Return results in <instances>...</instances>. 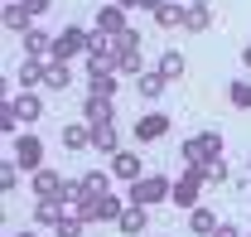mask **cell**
Wrapping results in <instances>:
<instances>
[{"label":"cell","mask_w":251,"mask_h":237,"mask_svg":"<svg viewBox=\"0 0 251 237\" xmlns=\"http://www.w3.org/2000/svg\"><path fill=\"white\" fill-rule=\"evenodd\" d=\"M87 49H92V34L82 30V25H68V30L53 34V59H58V63L87 59Z\"/></svg>","instance_id":"6da1fadb"},{"label":"cell","mask_w":251,"mask_h":237,"mask_svg":"<svg viewBox=\"0 0 251 237\" xmlns=\"http://www.w3.org/2000/svg\"><path fill=\"white\" fill-rule=\"evenodd\" d=\"M169 194H174V179H169V175H145V179H135V184H130V194H126V199H130V204L155 208V204H164Z\"/></svg>","instance_id":"7a4b0ae2"},{"label":"cell","mask_w":251,"mask_h":237,"mask_svg":"<svg viewBox=\"0 0 251 237\" xmlns=\"http://www.w3.org/2000/svg\"><path fill=\"white\" fill-rule=\"evenodd\" d=\"M203 170L198 165H184V175L174 179V194H169V204H179V208H198V199H203Z\"/></svg>","instance_id":"3957f363"},{"label":"cell","mask_w":251,"mask_h":237,"mask_svg":"<svg viewBox=\"0 0 251 237\" xmlns=\"http://www.w3.org/2000/svg\"><path fill=\"white\" fill-rule=\"evenodd\" d=\"M179 155H184V165H203V160L222 155V136L218 131H198V136H188L184 146H179Z\"/></svg>","instance_id":"277c9868"},{"label":"cell","mask_w":251,"mask_h":237,"mask_svg":"<svg viewBox=\"0 0 251 237\" xmlns=\"http://www.w3.org/2000/svg\"><path fill=\"white\" fill-rule=\"evenodd\" d=\"M116 59H121V34H101V30H92L87 68H116Z\"/></svg>","instance_id":"5b68a950"},{"label":"cell","mask_w":251,"mask_h":237,"mask_svg":"<svg viewBox=\"0 0 251 237\" xmlns=\"http://www.w3.org/2000/svg\"><path fill=\"white\" fill-rule=\"evenodd\" d=\"M34 194H39V199H58V204H68V199L77 194V184H68V179L53 175V170H34Z\"/></svg>","instance_id":"8992f818"},{"label":"cell","mask_w":251,"mask_h":237,"mask_svg":"<svg viewBox=\"0 0 251 237\" xmlns=\"http://www.w3.org/2000/svg\"><path fill=\"white\" fill-rule=\"evenodd\" d=\"M15 165H20V170H44V141H39V136H29V131H20V136H15Z\"/></svg>","instance_id":"52a82bcc"},{"label":"cell","mask_w":251,"mask_h":237,"mask_svg":"<svg viewBox=\"0 0 251 237\" xmlns=\"http://www.w3.org/2000/svg\"><path fill=\"white\" fill-rule=\"evenodd\" d=\"M164 136H169V117H164V112H145V117H135V141H140V146L164 141Z\"/></svg>","instance_id":"ba28073f"},{"label":"cell","mask_w":251,"mask_h":237,"mask_svg":"<svg viewBox=\"0 0 251 237\" xmlns=\"http://www.w3.org/2000/svg\"><path fill=\"white\" fill-rule=\"evenodd\" d=\"M121 73L116 68H87V97H116Z\"/></svg>","instance_id":"9c48e42d"},{"label":"cell","mask_w":251,"mask_h":237,"mask_svg":"<svg viewBox=\"0 0 251 237\" xmlns=\"http://www.w3.org/2000/svg\"><path fill=\"white\" fill-rule=\"evenodd\" d=\"M111 175L116 179H126V184H135V179H145V165H140V155H135V150H116V155H111Z\"/></svg>","instance_id":"30bf717a"},{"label":"cell","mask_w":251,"mask_h":237,"mask_svg":"<svg viewBox=\"0 0 251 237\" xmlns=\"http://www.w3.org/2000/svg\"><path fill=\"white\" fill-rule=\"evenodd\" d=\"M44 78H49V59H25V63H20V73H15L20 92H39V88H44Z\"/></svg>","instance_id":"8fae6325"},{"label":"cell","mask_w":251,"mask_h":237,"mask_svg":"<svg viewBox=\"0 0 251 237\" xmlns=\"http://www.w3.org/2000/svg\"><path fill=\"white\" fill-rule=\"evenodd\" d=\"M0 25H5V34H29V30H34V15L20 5V0H5V10H0Z\"/></svg>","instance_id":"7c38bea8"},{"label":"cell","mask_w":251,"mask_h":237,"mask_svg":"<svg viewBox=\"0 0 251 237\" xmlns=\"http://www.w3.org/2000/svg\"><path fill=\"white\" fill-rule=\"evenodd\" d=\"M10 112L20 117V126H34V121L44 117V97L39 92H20V97H10Z\"/></svg>","instance_id":"4fadbf2b"},{"label":"cell","mask_w":251,"mask_h":237,"mask_svg":"<svg viewBox=\"0 0 251 237\" xmlns=\"http://www.w3.org/2000/svg\"><path fill=\"white\" fill-rule=\"evenodd\" d=\"M116 228H121L126 237H140L145 228H150V208L145 204H126V213L116 218Z\"/></svg>","instance_id":"5bb4252c"},{"label":"cell","mask_w":251,"mask_h":237,"mask_svg":"<svg viewBox=\"0 0 251 237\" xmlns=\"http://www.w3.org/2000/svg\"><path fill=\"white\" fill-rule=\"evenodd\" d=\"M82 121H87V126H111V121H116L111 97H87V102H82Z\"/></svg>","instance_id":"9a60e30c"},{"label":"cell","mask_w":251,"mask_h":237,"mask_svg":"<svg viewBox=\"0 0 251 237\" xmlns=\"http://www.w3.org/2000/svg\"><path fill=\"white\" fill-rule=\"evenodd\" d=\"M126 204L130 199H121V194H101V199H92V223H116L126 213Z\"/></svg>","instance_id":"2e32d148"},{"label":"cell","mask_w":251,"mask_h":237,"mask_svg":"<svg viewBox=\"0 0 251 237\" xmlns=\"http://www.w3.org/2000/svg\"><path fill=\"white\" fill-rule=\"evenodd\" d=\"M97 30L101 34H126L130 30V25H126V5H116V0L101 5V10H97Z\"/></svg>","instance_id":"e0dca14e"},{"label":"cell","mask_w":251,"mask_h":237,"mask_svg":"<svg viewBox=\"0 0 251 237\" xmlns=\"http://www.w3.org/2000/svg\"><path fill=\"white\" fill-rule=\"evenodd\" d=\"M218 223H222V218H218V213H213L208 204L188 208V233H198V237H213V233H218Z\"/></svg>","instance_id":"ac0fdd59"},{"label":"cell","mask_w":251,"mask_h":237,"mask_svg":"<svg viewBox=\"0 0 251 237\" xmlns=\"http://www.w3.org/2000/svg\"><path fill=\"white\" fill-rule=\"evenodd\" d=\"M111 170H87V175L77 179V194H87V199H101V194H106V189H111Z\"/></svg>","instance_id":"d6986e66"},{"label":"cell","mask_w":251,"mask_h":237,"mask_svg":"<svg viewBox=\"0 0 251 237\" xmlns=\"http://www.w3.org/2000/svg\"><path fill=\"white\" fill-rule=\"evenodd\" d=\"M150 15H155V25H159V30H174V25H184L188 5H179V0H159Z\"/></svg>","instance_id":"ffe728a7"},{"label":"cell","mask_w":251,"mask_h":237,"mask_svg":"<svg viewBox=\"0 0 251 237\" xmlns=\"http://www.w3.org/2000/svg\"><path fill=\"white\" fill-rule=\"evenodd\" d=\"M20 39H25V54H29V59H53V39H49V30L34 25V30L20 34Z\"/></svg>","instance_id":"44dd1931"},{"label":"cell","mask_w":251,"mask_h":237,"mask_svg":"<svg viewBox=\"0 0 251 237\" xmlns=\"http://www.w3.org/2000/svg\"><path fill=\"white\" fill-rule=\"evenodd\" d=\"M164 83H169V78H164L159 68H145V73L135 78V92H140L145 102H155V97H164Z\"/></svg>","instance_id":"7402d4cb"},{"label":"cell","mask_w":251,"mask_h":237,"mask_svg":"<svg viewBox=\"0 0 251 237\" xmlns=\"http://www.w3.org/2000/svg\"><path fill=\"white\" fill-rule=\"evenodd\" d=\"M63 146L68 150H92V126L87 121H68L63 126Z\"/></svg>","instance_id":"603a6c76"},{"label":"cell","mask_w":251,"mask_h":237,"mask_svg":"<svg viewBox=\"0 0 251 237\" xmlns=\"http://www.w3.org/2000/svg\"><path fill=\"white\" fill-rule=\"evenodd\" d=\"M92 150H101V155H116V150H121L116 121H111V126H92Z\"/></svg>","instance_id":"cb8c5ba5"},{"label":"cell","mask_w":251,"mask_h":237,"mask_svg":"<svg viewBox=\"0 0 251 237\" xmlns=\"http://www.w3.org/2000/svg\"><path fill=\"white\" fill-rule=\"evenodd\" d=\"M44 88H49V92H68V88H73V68L58 63V59H49V78H44Z\"/></svg>","instance_id":"d4e9b609"},{"label":"cell","mask_w":251,"mask_h":237,"mask_svg":"<svg viewBox=\"0 0 251 237\" xmlns=\"http://www.w3.org/2000/svg\"><path fill=\"white\" fill-rule=\"evenodd\" d=\"M155 68L169 78V83H174V78H184V54H179V49H164V54L155 59Z\"/></svg>","instance_id":"484cf974"},{"label":"cell","mask_w":251,"mask_h":237,"mask_svg":"<svg viewBox=\"0 0 251 237\" xmlns=\"http://www.w3.org/2000/svg\"><path fill=\"white\" fill-rule=\"evenodd\" d=\"M116 73H121V78H140V73H145V59H140V49H121V59H116Z\"/></svg>","instance_id":"4316f807"},{"label":"cell","mask_w":251,"mask_h":237,"mask_svg":"<svg viewBox=\"0 0 251 237\" xmlns=\"http://www.w3.org/2000/svg\"><path fill=\"white\" fill-rule=\"evenodd\" d=\"M208 25H213V10H208V5H188V15H184V30H188V34H203Z\"/></svg>","instance_id":"83f0119b"},{"label":"cell","mask_w":251,"mask_h":237,"mask_svg":"<svg viewBox=\"0 0 251 237\" xmlns=\"http://www.w3.org/2000/svg\"><path fill=\"white\" fill-rule=\"evenodd\" d=\"M227 97H232V107H242V112H251V78H237V83L227 88Z\"/></svg>","instance_id":"f1b7e54d"},{"label":"cell","mask_w":251,"mask_h":237,"mask_svg":"<svg viewBox=\"0 0 251 237\" xmlns=\"http://www.w3.org/2000/svg\"><path fill=\"white\" fill-rule=\"evenodd\" d=\"M198 170H203V179H208V184H222V179H227V160H222V155H213V160H203Z\"/></svg>","instance_id":"f546056e"},{"label":"cell","mask_w":251,"mask_h":237,"mask_svg":"<svg viewBox=\"0 0 251 237\" xmlns=\"http://www.w3.org/2000/svg\"><path fill=\"white\" fill-rule=\"evenodd\" d=\"M15 184H20V165H15V160H5V165H0V189H5V194H15Z\"/></svg>","instance_id":"4dcf8cb0"},{"label":"cell","mask_w":251,"mask_h":237,"mask_svg":"<svg viewBox=\"0 0 251 237\" xmlns=\"http://www.w3.org/2000/svg\"><path fill=\"white\" fill-rule=\"evenodd\" d=\"M20 5H25V10H29V15H44V10H49V5H53V0H20Z\"/></svg>","instance_id":"1f68e13d"},{"label":"cell","mask_w":251,"mask_h":237,"mask_svg":"<svg viewBox=\"0 0 251 237\" xmlns=\"http://www.w3.org/2000/svg\"><path fill=\"white\" fill-rule=\"evenodd\" d=\"M213 237H242V228H237V223H218V233Z\"/></svg>","instance_id":"d6a6232c"},{"label":"cell","mask_w":251,"mask_h":237,"mask_svg":"<svg viewBox=\"0 0 251 237\" xmlns=\"http://www.w3.org/2000/svg\"><path fill=\"white\" fill-rule=\"evenodd\" d=\"M242 63H247V68H251V44H247V49H242Z\"/></svg>","instance_id":"836d02e7"},{"label":"cell","mask_w":251,"mask_h":237,"mask_svg":"<svg viewBox=\"0 0 251 237\" xmlns=\"http://www.w3.org/2000/svg\"><path fill=\"white\" fill-rule=\"evenodd\" d=\"M10 237H39V233H10Z\"/></svg>","instance_id":"e575fe53"},{"label":"cell","mask_w":251,"mask_h":237,"mask_svg":"<svg viewBox=\"0 0 251 237\" xmlns=\"http://www.w3.org/2000/svg\"><path fill=\"white\" fill-rule=\"evenodd\" d=\"M188 5H208V0H188Z\"/></svg>","instance_id":"d590c367"},{"label":"cell","mask_w":251,"mask_h":237,"mask_svg":"<svg viewBox=\"0 0 251 237\" xmlns=\"http://www.w3.org/2000/svg\"><path fill=\"white\" fill-rule=\"evenodd\" d=\"M247 170H251V160H247Z\"/></svg>","instance_id":"8d00e7d4"},{"label":"cell","mask_w":251,"mask_h":237,"mask_svg":"<svg viewBox=\"0 0 251 237\" xmlns=\"http://www.w3.org/2000/svg\"><path fill=\"white\" fill-rule=\"evenodd\" d=\"M77 237H82V233H77Z\"/></svg>","instance_id":"74e56055"},{"label":"cell","mask_w":251,"mask_h":237,"mask_svg":"<svg viewBox=\"0 0 251 237\" xmlns=\"http://www.w3.org/2000/svg\"><path fill=\"white\" fill-rule=\"evenodd\" d=\"M247 237H251V233H247Z\"/></svg>","instance_id":"f35d334b"}]
</instances>
